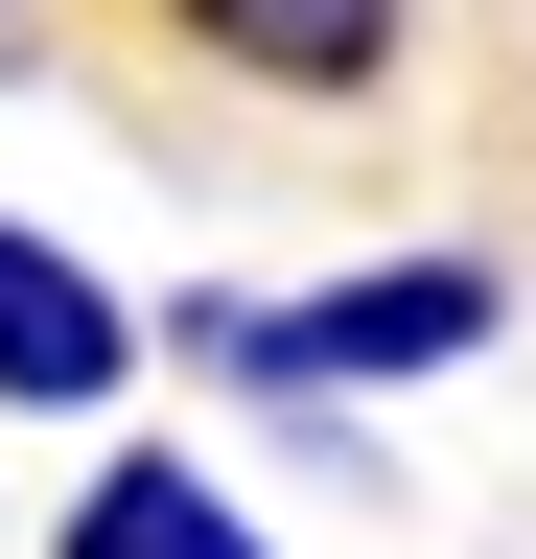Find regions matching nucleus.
Masks as SVG:
<instances>
[{"mask_svg":"<svg viewBox=\"0 0 536 559\" xmlns=\"http://www.w3.org/2000/svg\"><path fill=\"white\" fill-rule=\"evenodd\" d=\"M187 349H211V373H257V396L443 373V349H490V257H396V280H326V304H211Z\"/></svg>","mask_w":536,"mask_h":559,"instance_id":"obj_1","label":"nucleus"},{"mask_svg":"<svg viewBox=\"0 0 536 559\" xmlns=\"http://www.w3.org/2000/svg\"><path fill=\"white\" fill-rule=\"evenodd\" d=\"M117 373H141V326H117V280H94V257H47L24 210H0V396H24V419H94Z\"/></svg>","mask_w":536,"mask_h":559,"instance_id":"obj_2","label":"nucleus"},{"mask_svg":"<svg viewBox=\"0 0 536 559\" xmlns=\"http://www.w3.org/2000/svg\"><path fill=\"white\" fill-rule=\"evenodd\" d=\"M71 559H257V513L211 466H94V513H71Z\"/></svg>","mask_w":536,"mask_h":559,"instance_id":"obj_4","label":"nucleus"},{"mask_svg":"<svg viewBox=\"0 0 536 559\" xmlns=\"http://www.w3.org/2000/svg\"><path fill=\"white\" fill-rule=\"evenodd\" d=\"M187 47H234V70H281V94H373L396 70V0H164Z\"/></svg>","mask_w":536,"mask_h":559,"instance_id":"obj_3","label":"nucleus"}]
</instances>
